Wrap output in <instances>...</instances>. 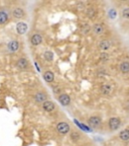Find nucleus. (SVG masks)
<instances>
[{"mask_svg": "<svg viewBox=\"0 0 129 146\" xmlns=\"http://www.w3.org/2000/svg\"><path fill=\"white\" fill-rule=\"evenodd\" d=\"M10 15H11V12L9 11L6 7L0 9V25H3L8 23Z\"/></svg>", "mask_w": 129, "mask_h": 146, "instance_id": "obj_1", "label": "nucleus"}, {"mask_svg": "<svg viewBox=\"0 0 129 146\" xmlns=\"http://www.w3.org/2000/svg\"><path fill=\"white\" fill-rule=\"evenodd\" d=\"M20 48V44L17 40H11L6 45V50L9 53H16Z\"/></svg>", "mask_w": 129, "mask_h": 146, "instance_id": "obj_2", "label": "nucleus"}, {"mask_svg": "<svg viewBox=\"0 0 129 146\" xmlns=\"http://www.w3.org/2000/svg\"><path fill=\"white\" fill-rule=\"evenodd\" d=\"M11 15L13 16V18H15V19H22V18L25 17L24 9L20 6L14 7L11 10Z\"/></svg>", "mask_w": 129, "mask_h": 146, "instance_id": "obj_3", "label": "nucleus"}, {"mask_svg": "<svg viewBox=\"0 0 129 146\" xmlns=\"http://www.w3.org/2000/svg\"><path fill=\"white\" fill-rule=\"evenodd\" d=\"M57 131L62 135H66L71 132V127L67 122H60L57 125Z\"/></svg>", "mask_w": 129, "mask_h": 146, "instance_id": "obj_4", "label": "nucleus"}, {"mask_svg": "<svg viewBox=\"0 0 129 146\" xmlns=\"http://www.w3.org/2000/svg\"><path fill=\"white\" fill-rule=\"evenodd\" d=\"M121 125V120L117 117H112V118L109 119L108 121V126H109V129L111 131H115L117 130L118 128L120 127Z\"/></svg>", "mask_w": 129, "mask_h": 146, "instance_id": "obj_5", "label": "nucleus"}, {"mask_svg": "<svg viewBox=\"0 0 129 146\" xmlns=\"http://www.w3.org/2000/svg\"><path fill=\"white\" fill-rule=\"evenodd\" d=\"M15 66L17 67L18 69H20V70H26V69H28V67H29V61L24 57L19 58V59L16 61Z\"/></svg>", "mask_w": 129, "mask_h": 146, "instance_id": "obj_6", "label": "nucleus"}, {"mask_svg": "<svg viewBox=\"0 0 129 146\" xmlns=\"http://www.w3.org/2000/svg\"><path fill=\"white\" fill-rule=\"evenodd\" d=\"M33 100L37 104H43L48 100V94H45V91H39L33 96Z\"/></svg>", "mask_w": 129, "mask_h": 146, "instance_id": "obj_7", "label": "nucleus"}, {"mask_svg": "<svg viewBox=\"0 0 129 146\" xmlns=\"http://www.w3.org/2000/svg\"><path fill=\"white\" fill-rule=\"evenodd\" d=\"M88 124L93 128H99L102 124V120L98 116H92L88 119Z\"/></svg>", "mask_w": 129, "mask_h": 146, "instance_id": "obj_8", "label": "nucleus"}, {"mask_svg": "<svg viewBox=\"0 0 129 146\" xmlns=\"http://www.w3.org/2000/svg\"><path fill=\"white\" fill-rule=\"evenodd\" d=\"M15 29L18 35H24V34H26L27 30H28V25H27V23H24V21H19V23H17V25H16Z\"/></svg>", "mask_w": 129, "mask_h": 146, "instance_id": "obj_9", "label": "nucleus"}, {"mask_svg": "<svg viewBox=\"0 0 129 146\" xmlns=\"http://www.w3.org/2000/svg\"><path fill=\"white\" fill-rule=\"evenodd\" d=\"M92 30H93V33L95 35H97V36H102V35L105 33V27L102 25V23H97L93 25Z\"/></svg>", "mask_w": 129, "mask_h": 146, "instance_id": "obj_10", "label": "nucleus"}, {"mask_svg": "<svg viewBox=\"0 0 129 146\" xmlns=\"http://www.w3.org/2000/svg\"><path fill=\"white\" fill-rule=\"evenodd\" d=\"M41 108H43V111H45V112L50 113L56 109V105H54V102L48 100L46 102H45L43 104H41Z\"/></svg>", "mask_w": 129, "mask_h": 146, "instance_id": "obj_11", "label": "nucleus"}, {"mask_svg": "<svg viewBox=\"0 0 129 146\" xmlns=\"http://www.w3.org/2000/svg\"><path fill=\"white\" fill-rule=\"evenodd\" d=\"M58 100H59L60 104H61L62 106H64V107H67V106H69L71 104L70 96H68V94H60L59 98H58Z\"/></svg>", "mask_w": 129, "mask_h": 146, "instance_id": "obj_12", "label": "nucleus"}, {"mask_svg": "<svg viewBox=\"0 0 129 146\" xmlns=\"http://www.w3.org/2000/svg\"><path fill=\"white\" fill-rule=\"evenodd\" d=\"M43 43V36H41L39 34H34L31 36L30 38V44L34 47H37L39 46L41 44Z\"/></svg>", "mask_w": 129, "mask_h": 146, "instance_id": "obj_13", "label": "nucleus"}, {"mask_svg": "<svg viewBox=\"0 0 129 146\" xmlns=\"http://www.w3.org/2000/svg\"><path fill=\"white\" fill-rule=\"evenodd\" d=\"M43 79H45V82L50 83V82H52L54 80V74L52 71L46 70V71H45V73H43Z\"/></svg>", "mask_w": 129, "mask_h": 146, "instance_id": "obj_14", "label": "nucleus"}, {"mask_svg": "<svg viewBox=\"0 0 129 146\" xmlns=\"http://www.w3.org/2000/svg\"><path fill=\"white\" fill-rule=\"evenodd\" d=\"M111 47V44L108 40H102V41L99 43V49H101L102 51H107L110 49Z\"/></svg>", "mask_w": 129, "mask_h": 146, "instance_id": "obj_15", "label": "nucleus"}, {"mask_svg": "<svg viewBox=\"0 0 129 146\" xmlns=\"http://www.w3.org/2000/svg\"><path fill=\"white\" fill-rule=\"evenodd\" d=\"M112 90V86L110 84H103L102 86L100 87V91H101V94H104V96H107V94H109L110 92H111Z\"/></svg>", "mask_w": 129, "mask_h": 146, "instance_id": "obj_16", "label": "nucleus"}, {"mask_svg": "<svg viewBox=\"0 0 129 146\" xmlns=\"http://www.w3.org/2000/svg\"><path fill=\"white\" fill-rule=\"evenodd\" d=\"M70 138L73 142H78L81 140V134L77 131H72L70 133Z\"/></svg>", "mask_w": 129, "mask_h": 146, "instance_id": "obj_17", "label": "nucleus"}, {"mask_svg": "<svg viewBox=\"0 0 129 146\" xmlns=\"http://www.w3.org/2000/svg\"><path fill=\"white\" fill-rule=\"evenodd\" d=\"M119 138L122 141H128L129 140V130L128 129H124L119 133Z\"/></svg>", "mask_w": 129, "mask_h": 146, "instance_id": "obj_18", "label": "nucleus"}, {"mask_svg": "<svg viewBox=\"0 0 129 146\" xmlns=\"http://www.w3.org/2000/svg\"><path fill=\"white\" fill-rule=\"evenodd\" d=\"M120 71L124 74H127L129 73V62L124 61L120 64Z\"/></svg>", "mask_w": 129, "mask_h": 146, "instance_id": "obj_19", "label": "nucleus"}, {"mask_svg": "<svg viewBox=\"0 0 129 146\" xmlns=\"http://www.w3.org/2000/svg\"><path fill=\"white\" fill-rule=\"evenodd\" d=\"M43 58H45V61L48 62H52V60H54V53L52 52V51H45V53H43Z\"/></svg>", "mask_w": 129, "mask_h": 146, "instance_id": "obj_20", "label": "nucleus"}, {"mask_svg": "<svg viewBox=\"0 0 129 146\" xmlns=\"http://www.w3.org/2000/svg\"><path fill=\"white\" fill-rule=\"evenodd\" d=\"M122 17L129 21V6H126L122 9Z\"/></svg>", "mask_w": 129, "mask_h": 146, "instance_id": "obj_21", "label": "nucleus"}, {"mask_svg": "<svg viewBox=\"0 0 129 146\" xmlns=\"http://www.w3.org/2000/svg\"><path fill=\"white\" fill-rule=\"evenodd\" d=\"M95 14H96V11H95V9L94 8H89L88 10H87V15H88V17H90V18H93L94 16H95Z\"/></svg>", "mask_w": 129, "mask_h": 146, "instance_id": "obj_22", "label": "nucleus"}, {"mask_svg": "<svg viewBox=\"0 0 129 146\" xmlns=\"http://www.w3.org/2000/svg\"><path fill=\"white\" fill-rule=\"evenodd\" d=\"M100 59L102 60V61H107L109 59V55L107 53H102V54L100 55Z\"/></svg>", "mask_w": 129, "mask_h": 146, "instance_id": "obj_23", "label": "nucleus"}, {"mask_svg": "<svg viewBox=\"0 0 129 146\" xmlns=\"http://www.w3.org/2000/svg\"><path fill=\"white\" fill-rule=\"evenodd\" d=\"M127 110L129 111V103H128V105H127Z\"/></svg>", "mask_w": 129, "mask_h": 146, "instance_id": "obj_24", "label": "nucleus"}, {"mask_svg": "<svg viewBox=\"0 0 129 146\" xmlns=\"http://www.w3.org/2000/svg\"><path fill=\"white\" fill-rule=\"evenodd\" d=\"M128 4H129V2H128Z\"/></svg>", "mask_w": 129, "mask_h": 146, "instance_id": "obj_25", "label": "nucleus"}]
</instances>
